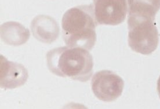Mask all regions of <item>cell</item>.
I'll use <instances>...</instances> for the list:
<instances>
[{
	"instance_id": "obj_1",
	"label": "cell",
	"mask_w": 160,
	"mask_h": 109,
	"mask_svg": "<svg viewBox=\"0 0 160 109\" xmlns=\"http://www.w3.org/2000/svg\"><path fill=\"white\" fill-rule=\"evenodd\" d=\"M89 51L81 48L62 47L47 54L49 70L58 77L85 82L92 76L93 61Z\"/></svg>"
},
{
	"instance_id": "obj_2",
	"label": "cell",
	"mask_w": 160,
	"mask_h": 109,
	"mask_svg": "<svg viewBox=\"0 0 160 109\" xmlns=\"http://www.w3.org/2000/svg\"><path fill=\"white\" fill-rule=\"evenodd\" d=\"M97 24L92 4L68 9L62 21L63 38L66 44L70 47L91 51L96 43Z\"/></svg>"
},
{
	"instance_id": "obj_3",
	"label": "cell",
	"mask_w": 160,
	"mask_h": 109,
	"mask_svg": "<svg viewBox=\"0 0 160 109\" xmlns=\"http://www.w3.org/2000/svg\"><path fill=\"white\" fill-rule=\"evenodd\" d=\"M155 19L128 15V44L133 51L148 55L156 50L159 34Z\"/></svg>"
},
{
	"instance_id": "obj_4",
	"label": "cell",
	"mask_w": 160,
	"mask_h": 109,
	"mask_svg": "<svg viewBox=\"0 0 160 109\" xmlns=\"http://www.w3.org/2000/svg\"><path fill=\"white\" fill-rule=\"evenodd\" d=\"M124 82L117 74L110 70H102L92 77L91 87L95 96L102 101H114L121 95Z\"/></svg>"
},
{
	"instance_id": "obj_5",
	"label": "cell",
	"mask_w": 160,
	"mask_h": 109,
	"mask_svg": "<svg viewBox=\"0 0 160 109\" xmlns=\"http://www.w3.org/2000/svg\"><path fill=\"white\" fill-rule=\"evenodd\" d=\"M93 4L98 24L116 26L126 18L128 0H93Z\"/></svg>"
},
{
	"instance_id": "obj_6",
	"label": "cell",
	"mask_w": 160,
	"mask_h": 109,
	"mask_svg": "<svg viewBox=\"0 0 160 109\" xmlns=\"http://www.w3.org/2000/svg\"><path fill=\"white\" fill-rule=\"evenodd\" d=\"M28 77V71L23 65L0 57V85L4 89H15L24 85Z\"/></svg>"
},
{
	"instance_id": "obj_7",
	"label": "cell",
	"mask_w": 160,
	"mask_h": 109,
	"mask_svg": "<svg viewBox=\"0 0 160 109\" xmlns=\"http://www.w3.org/2000/svg\"><path fill=\"white\" fill-rule=\"evenodd\" d=\"M32 35L42 43L51 44L59 35V26L56 20L48 15L35 17L31 23Z\"/></svg>"
},
{
	"instance_id": "obj_8",
	"label": "cell",
	"mask_w": 160,
	"mask_h": 109,
	"mask_svg": "<svg viewBox=\"0 0 160 109\" xmlns=\"http://www.w3.org/2000/svg\"><path fill=\"white\" fill-rule=\"evenodd\" d=\"M30 36L28 29L18 22H8L1 26V38L7 44L20 46L27 42Z\"/></svg>"
},
{
	"instance_id": "obj_9",
	"label": "cell",
	"mask_w": 160,
	"mask_h": 109,
	"mask_svg": "<svg viewBox=\"0 0 160 109\" xmlns=\"http://www.w3.org/2000/svg\"><path fill=\"white\" fill-rule=\"evenodd\" d=\"M128 14L155 18L160 0H128Z\"/></svg>"
},
{
	"instance_id": "obj_10",
	"label": "cell",
	"mask_w": 160,
	"mask_h": 109,
	"mask_svg": "<svg viewBox=\"0 0 160 109\" xmlns=\"http://www.w3.org/2000/svg\"><path fill=\"white\" fill-rule=\"evenodd\" d=\"M157 92L158 93L159 97H160V76L159 78H158V81H157Z\"/></svg>"
}]
</instances>
